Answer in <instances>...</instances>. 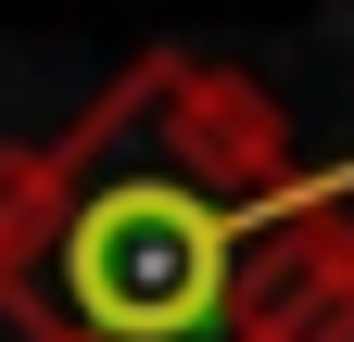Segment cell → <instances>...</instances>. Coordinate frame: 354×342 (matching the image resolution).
Returning a JSON list of instances; mask_svg holds the SVG:
<instances>
[{
  "mask_svg": "<svg viewBox=\"0 0 354 342\" xmlns=\"http://www.w3.org/2000/svg\"><path fill=\"white\" fill-rule=\"evenodd\" d=\"M329 178L291 203L279 228L241 253V305H228V342H354V241L329 216Z\"/></svg>",
  "mask_w": 354,
  "mask_h": 342,
  "instance_id": "obj_2",
  "label": "cell"
},
{
  "mask_svg": "<svg viewBox=\"0 0 354 342\" xmlns=\"http://www.w3.org/2000/svg\"><path fill=\"white\" fill-rule=\"evenodd\" d=\"M38 165L51 203L13 291L26 342H228L241 253L317 190L279 102L190 51L140 64L76 140H38Z\"/></svg>",
  "mask_w": 354,
  "mask_h": 342,
  "instance_id": "obj_1",
  "label": "cell"
}]
</instances>
